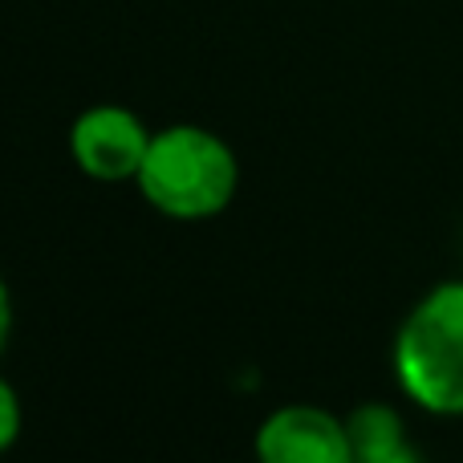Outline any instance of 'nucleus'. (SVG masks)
Instances as JSON below:
<instances>
[{
	"label": "nucleus",
	"mask_w": 463,
	"mask_h": 463,
	"mask_svg": "<svg viewBox=\"0 0 463 463\" xmlns=\"http://www.w3.org/2000/svg\"><path fill=\"white\" fill-rule=\"evenodd\" d=\"M135 187L159 216L203 224L232 208L240 192V159L224 135L200 122H171L151 135Z\"/></svg>",
	"instance_id": "f257e3e1"
},
{
	"label": "nucleus",
	"mask_w": 463,
	"mask_h": 463,
	"mask_svg": "<svg viewBox=\"0 0 463 463\" xmlns=\"http://www.w3.org/2000/svg\"><path fill=\"white\" fill-rule=\"evenodd\" d=\"M402 399L435 419H463V277L427 288L391 345Z\"/></svg>",
	"instance_id": "f03ea898"
},
{
	"label": "nucleus",
	"mask_w": 463,
	"mask_h": 463,
	"mask_svg": "<svg viewBox=\"0 0 463 463\" xmlns=\"http://www.w3.org/2000/svg\"><path fill=\"white\" fill-rule=\"evenodd\" d=\"M155 130L122 102H94L70 122V159L94 184H135Z\"/></svg>",
	"instance_id": "7ed1b4c3"
},
{
	"label": "nucleus",
	"mask_w": 463,
	"mask_h": 463,
	"mask_svg": "<svg viewBox=\"0 0 463 463\" xmlns=\"http://www.w3.org/2000/svg\"><path fill=\"white\" fill-rule=\"evenodd\" d=\"M256 463H354L345 415L317 402H288L260 419L252 435Z\"/></svg>",
	"instance_id": "20e7f679"
},
{
	"label": "nucleus",
	"mask_w": 463,
	"mask_h": 463,
	"mask_svg": "<svg viewBox=\"0 0 463 463\" xmlns=\"http://www.w3.org/2000/svg\"><path fill=\"white\" fill-rule=\"evenodd\" d=\"M345 431H350L354 463H427L423 451L411 443L402 411L391 402H358L345 415Z\"/></svg>",
	"instance_id": "39448f33"
},
{
	"label": "nucleus",
	"mask_w": 463,
	"mask_h": 463,
	"mask_svg": "<svg viewBox=\"0 0 463 463\" xmlns=\"http://www.w3.org/2000/svg\"><path fill=\"white\" fill-rule=\"evenodd\" d=\"M21 431H24V402L16 394V386L0 374V456L16 448Z\"/></svg>",
	"instance_id": "423d86ee"
},
{
	"label": "nucleus",
	"mask_w": 463,
	"mask_h": 463,
	"mask_svg": "<svg viewBox=\"0 0 463 463\" xmlns=\"http://www.w3.org/2000/svg\"><path fill=\"white\" fill-rule=\"evenodd\" d=\"M8 337H13V293H8L5 277H0V358L8 350Z\"/></svg>",
	"instance_id": "0eeeda50"
}]
</instances>
